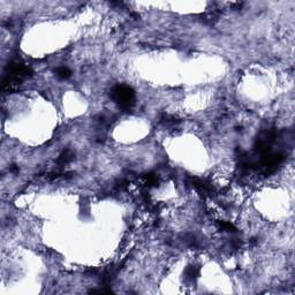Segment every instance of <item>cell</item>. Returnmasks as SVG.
<instances>
[{
  "label": "cell",
  "mask_w": 295,
  "mask_h": 295,
  "mask_svg": "<svg viewBox=\"0 0 295 295\" xmlns=\"http://www.w3.org/2000/svg\"><path fill=\"white\" fill-rule=\"evenodd\" d=\"M111 98L113 99L114 103L119 105V107L123 110H129L134 105L135 91L129 86H116L111 91Z\"/></svg>",
  "instance_id": "6da1fadb"
},
{
  "label": "cell",
  "mask_w": 295,
  "mask_h": 295,
  "mask_svg": "<svg viewBox=\"0 0 295 295\" xmlns=\"http://www.w3.org/2000/svg\"><path fill=\"white\" fill-rule=\"evenodd\" d=\"M55 75H57L59 79L67 80L68 77H70V75H72V72H70V69L68 67H58L57 70H55Z\"/></svg>",
  "instance_id": "7a4b0ae2"
}]
</instances>
